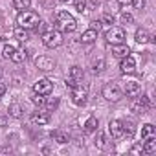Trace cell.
I'll use <instances>...</instances> for the list:
<instances>
[{"label": "cell", "mask_w": 156, "mask_h": 156, "mask_svg": "<svg viewBox=\"0 0 156 156\" xmlns=\"http://www.w3.org/2000/svg\"><path fill=\"white\" fill-rule=\"evenodd\" d=\"M130 154H143V147H141V143H134V145L130 147Z\"/></svg>", "instance_id": "cell-33"}, {"label": "cell", "mask_w": 156, "mask_h": 156, "mask_svg": "<svg viewBox=\"0 0 156 156\" xmlns=\"http://www.w3.org/2000/svg\"><path fill=\"white\" fill-rule=\"evenodd\" d=\"M26 57H28L26 50H22V48H15V51H13V55H11V61H13V62H22Z\"/></svg>", "instance_id": "cell-24"}, {"label": "cell", "mask_w": 156, "mask_h": 156, "mask_svg": "<svg viewBox=\"0 0 156 156\" xmlns=\"http://www.w3.org/2000/svg\"><path fill=\"white\" fill-rule=\"evenodd\" d=\"M99 22H101L103 26H112V24H114V17H112V15H108V13H105V15L99 19Z\"/></svg>", "instance_id": "cell-28"}, {"label": "cell", "mask_w": 156, "mask_h": 156, "mask_svg": "<svg viewBox=\"0 0 156 156\" xmlns=\"http://www.w3.org/2000/svg\"><path fill=\"white\" fill-rule=\"evenodd\" d=\"M141 147H143V152H147V154H154V152H156V136L143 140Z\"/></svg>", "instance_id": "cell-18"}, {"label": "cell", "mask_w": 156, "mask_h": 156, "mask_svg": "<svg viewBox=\"0 0 156 156\" xmlns=\"http://www.w3.org/2000/svg\"><path fill=\"white\" fill-rule=\"evenodd\" d=\"M98 33H99V31H96L94 28H88L87 31H83V33H81L79 41H81L83 44H94V42H96V39H98Z\"/></svg>", "instance_id": "cell-15"}, {"label": "cell", "mask_w": 156, "mask_h": 156, "mask_svg": "<svg viewBox=\"0 0 156 156\" xmlns=\"http://www.w3.org/2000/svg\"><path fill=\"white\" fill-rule=\"evenodd\" d=\"M42 44L46 46V48H59L61 44H62V33L59 31V30H46L42 35Z\"/></svg>", "instance_id": "cell-4"}, {"label": "cell", "mask_w": 156, "mask_h": 156, "mask_svg": "<svg viewBox=\"0 0 156 156\" xmlns=\"http://www.w3.org/2000/svg\"><path fill=\"white\" fill-rule=\"evenodd\" d=\"M70 96H72V101L75 107H85L88 101V88L83 85H75L70 88Z\"/></svg>", "instance_id": "cell-3"}, {"label": "cell", "mask_w": 156, "mask_h": 156, "mask_svg": "<svg viewBox=\"0 0 156 156\" xmlns=\"http://www.w3.org/2000/svg\"><path fill=\"white\" fill-rule=\"evenodd\" d=\"M103 66H105V61H103V59L96 61V62H94V72H101V70H103Z\"/></svg>", "instance_id": "cell-37"}, {"label": "cell", "mask_w": 156, "mask_h": 156, "mask_svg": "<svg viewBox=\"0 0 156 156\" xmlns=\"http://www.w3.org/2000/svg\"><path fill=\"white\" fill-rule=\"evenodd\" d=\"M2 73H4V72H2V68H0V77H2Z\"/></svg>", "instance_id": "cell-42"}, {"label": "cell", "mask_w": 156, "mask_h": 156, "mask_svg": "<svg viewBox=\"0 0 156 156\" xmlns=\"http://www.w3.org/2000/svg\"><path fill=\"white\" fill-rule=\"evenodd\" d=\"M30 4H31V0H13V6H15L19 11L28 9V8H30Z\"/></svg>", "instance_id": "cell-26"}, {"label": "cell", "mask_w": 156, "mask_h": 156, "mask_svg": "<svg viewBox=\"0 0 156 156\" xmlns=\"http://www.w3.org/2000/svg\"><path fill=\"white\" fill-rule=\"evenodd\" d=\"M44 107H46V110H55V108L59 107V98H53V99H46Z\"/></svg>", "instance_id": "cell-27"}, {"label": "cell", "mask_w": 156, "mask_h": 156, "mask_svg": "<svg viewBox=\"0 0 156 156\" xmlns=\"http://www.w3.org/2000/svg\"><path fill=\"white\" fill-rule=\"evenodd\" d=\"M31 101H33L35 105H39V107H44V103H46V98H44V96H41V94H35V96L31 98Z\"/></svg>", "instance_id": "cell-30"}, {"label": "cell", "mask_w": 156, "mask_h": 156, "mask_svg": "<svg viewBox=\"0 0 156 156\" xmlns=\"http://www.w3.org/2000/svg\"><path fill=\"white\" fill-rule=\"evenodd\" d=\"M119 70H121V73H134V72H136V59L129 53L127 57H123V59H121Z\"/></svg>", "instance_id": "cell-13"}, {"label": "cell", "mask_w": 156, "mask_h": 156, "mask_svg": "<svg viewBox=\"0 0 156 156\" xmlns=\"http://www.w3.org/2000/svg\"><path fill=\"white\" fill-rule=\"evenodd\" d=\"M134 132H136V125H134L132 121H123V134L132 136Z\"/></svg>", "instance_id": "cell-25"}, {"label": "cell", "mask_w": 156, "mask_h": 156, "mask_svg": "<svg viewBox=\"0 0 156 156\" xmlns=\"http://www.w3.org/2000/svg\"><path fill=\"white\" fill-rule=\"evenodd\" d=\"M22 107L19 105V103H11L9 105V108H8V114L11 116V118H22Z\"/></svg>", "instance_id": "cell-23"}, {"label": "cell", "mask_w": 156, "mask_h": 156, "mask_svg": "<svg viewBox=\"0 0 156 156\" xmlns=\"http://www.w3.org/2000/svg\"><path fill=\"white\" fill-rule=\"evenodd\" d=\"M118 2H119V6H123V8H125V6H129V4H130V0H118Z\"/></svg>", "instance_id": "cell-40"}, {"label": "cell", "mask_w": 156, "mask_h": 156, "mask_svg": "<svg viewBox=\"0 0 156 156\" xmlns=\"http://www.w3.org/2000/svg\"><path fill=\"white\" fill-rule=\"evenodd\" d=\"M30 123H31V125H37V127L48 125V123H50V112H48V110H35V112H31Z\"/></svg>", "instance_id": "cell-10"}, {"label": "cell", "mask_w": 156, "mask_h": 156, "mask_svg": "<svg viewBox=\"0 0 156 156\" xmlns=\"http://www.w3.org/2000/svg\"><path fill=\"white\" fill-rule=\"evenodd\" d=\"M112 53H114L116 57L123 59V57H127V55L130 53V48H129L125 42H121V44H112Z\"/></svg>", "instance_id": "cell-16"}, {"label": "cell", "mask_w": 156, "mask_h": 156, "mask_svg": "<svg viewBox=\"0 0 156 156\" xmlns=\"http://www.w3.org/2000/svg\"><path fill=\"white\" fill-rule=\"evenodd\" d=\"M59 2H70V0H59Z\"/></svg>", "instance_id": "cell-41"}, {"label": "cell", "mask_w": 156, "mask_h": 156, "mask_svg": "<svg viewBox=\"0 0 156 156\" xmlns=\"http://www.w3.org/2000/svg\"><path fill=\"white\" fill-rule=\"evenodd\" d=\"M35 30H37V31H39V33H41V35H42V33H44V31H46V30H48V24H46V22H42V20H41V22H39V24H37V28H35Z\"/></svg>", "instance_id": "cell-36"}, {"label": "cell", "mask_w": 156, "mask_h": 156, "mask_svg": "<svg viewBox=\"0 0 156 156\" xmlns=\"http://www.w3.org/2000/svg\"><path fill=\"white\" fill-rule=\"evenodd\" d=\"M98 127H99V123H98V118H96V116H88V118L85 119V123H83L85 132H96Z\"/></svg>", "instance_id": "cell-17"}, {"label": "cell", "mask_w": 156, "mask_h": 156, "mask_svg": "<svg viewBox=\"0 0 156 156\" xmlns=\"http://www.w3.org/2000/svg\"><path fill=\"white\" fill-rule=\"evenodd\" d=\"M35 66H37L39 70H42V72H50V70L55 68V62H53V59L48 57V55H39V57L35 59Z\"/></svg>", "instance_id": "cell-12"}, {"label": "cell", "mask_w": 156, "mask_h": 156, "mask_svg": "<svg viewBox=\"0 0 156 156\" xmlns=\"http://www.w3.org/2000/svg\"><path fill=\"white\" fill-rule=\"evenodd\" d=\"M13 51H15V46H11V44H6V46L2 48V55H4L6 59H11Z\"/></svg>", "instance_id": "cell-29"}, {"label": "cell", "mask_w": 156, "mask_h": 156, "mask_svg": "<svg viewBox=\"0 0 156 156\" xmlns=\"http://www.w3.org/2000/svg\"><path fill=\"white\" fill-rule=\"evenodd\" d=\"M75 28H77V22L68 11L61 9V11L55 13V30H59L61 33L62 31L64 33H72V31H75Z\"/></svg>", "instance_id": "cell-1"}, {"label": "cell", "mask_w": 156, "mask_h": 156, "mask_svg": "<svg viewBox=\"0 0 156 156\" xmlns=\"http://www.w3.org/2000/svg\"><path fill=\"white\" fill-rule=\"evenodd\" d=\"M53 90V83L48 79V77H42L33 85V94H41V96H50Z\"/></svg>", "instance_id": "cell-9"}, {"label": "cell", "mask_w": 156, "mask_h": 156, "mask_svg": "<svg viewBox=\"0 0 156 156\" xmlns=\"http://www.w3.org/2000/svg\"><path fill=\"white\" fill-rule=\"evenodd\" d=\"M70 2H73L75 4V8H77V11H85V8H87V0H70Z\"/></svg>", "instance_id": "cell-32"}, {"label": "cell", "mask_w": 156, "mask_h": 156, "mask_svg": "<svg viewBox=\"0 0 156 156\" xmlns=\"http://www.w3.org/2000/svg\"><path fill=\"white\" fill-rule=\"evenodd\" d=\"M51 140L62 145V143H68V140H70V138H68V134H66V132H62V130H53V132H51Z\"/></svg>", "instance_id": "cell-22"}, {"label": "cell", "mask_w": 156, "mask_h": 156, "mask_svg": "<svg viewBox=\"0 0 156 156\" xmlns=\"http://www.w3.org/2000/svg\"><path fill=\"white\" fill-rule=\"evenodd\" d=\"M149 107H151V101L147 96H141V98L134 96L130 101V112H134V114H145L149 110Z\"/></svg>", "instance_id": "cell-8"}, {"label": "cell", "mask_w": 156, "mask_h": 156, "mask_svg": "<svg viewBox=\"0 0 156 156\" xmlns=\"http://www.w3.org/2000/svg\"><path fill=\"white\" fill-rule=\"evenodd\" d=\"M108 134L112 136V140H119L123 138V121L119 119H110L108 121Z\"/></svg>", "instance_id": "cell-11"}, {"label": "cell", "mask_w": 156, "mask_h": 156, "mask_svg": "<svg viewBox=\"0 0 156 156\" xmlns=\"http://www.w3.org/2000/svg\"><path fill=\"white\" fill-rule=\"evenodd\" d=\"M39 22H41V19H39V13H35V11L24 9V11H20L19 17H17V24H19L20 28H24V30H35Z\"/></svg>", "instance_id": "cell-2"}, {"label": "cell", "mask_w": 156, "mask_h": 156, "mask_svg": "<svg viewBox=\"0 0 156 156\" xmlns=\"http://www.w3.org/2000/svg\"><path fill=\"white\" fill-rule=\"evenodd\" d=\"M92 28H94L96 31H99V30H101V22H99V20H94V22H92Z\"/></svg>", "instance_id": "cell-39"}, {"label": "cell", "mask_w": 156, "mask_h": 156, "mask_svg": "<svg viewBox=\"0 0 156 156\" xmlns=\"http://www.w3.org/2000/svg\"><path fill=\"white\" fill-rule=\"evenodd\" d=\"M149 41H152V37L149 35V31L143 30V28H140V30L136 31V42H138V44H147Z\"/></svg>", "instance_id": "cell-19"}, {"label": "cell", "mask_w": 156, "mask_h": 156, "mask_svg": "<svg viewBox=\"0 0 156 156\" xmlns=\"http://www.w3.org/2000/svg\"><path fill=\"white\" fill-rule=\"evenodd\" d=\"M6 90H8V87H6V83H2V81H0V98H2V96L6 94Z\"/></svg>", "instance_id": "cell-38"}, {"label": "cell", "mask_w": 156, "mask_h": 156, "mask_svg": "<svg viewBox=\"0 0 156 156\" xmlns=\"http://www.w3.org/2000/svg\"><path fill=\"white\" fill-rule=\"evenodd\" d=\"M123 92H125L129 98L140 96V94H141V85H140L138 81H127L125 87H123Z\"/></svg>", "instance_id": "cell-14"}, {"label": "cell", "mask_w": 156, "mask_h": 156, "mask_svg": "<svg viewBox=\"0 0 156 156\" xmlns=\"http://www.w3.org/2000/svg\"><path fill=\"white\" fill-rule=\"evenodd\" d=\"M105 39H107V42H108L110 46H112V44H121V42H125L127 33H125V30L119 28V26H110V30L107 31Z\"/></svg>", "instance_id": "cell-5"}, {"label": "cell", "mask_w": 156, "mask_h": 156, "mask_svg": "<svg viewBox=\"0 0 156 156\" xmlns=\"http://www.w3.org/2000/svg\"><path fill=\"white\" fill-rule=\"evenodd\" d=\"M121 20H123V24H130L134 19H132L130 13H125V11H123V13H121Z\"/></svg>", "instance_id": "cell-34"}, {"label": "cell", "mask_w": 156, "mask_h": 156, "mask_svg": "<svg viewBox=\"0 0 156 156\" xmlns=\"http://www.w3.org/2000/svg\"><path fill=\"white\" fill-rule=\"evenodd\" d=\"M152 136H156V129L151 123L141 125V140H147V138H152Z\"/></svg>", "instance_id": "cell-20"}, {"label": "cell", "mask_w": 156, "mask_h": 156, "mask_svg": "<svg viewBox=\"0 0 156 156\" xmlns=\"http://www.w3.org/2000/svg\"><path fill=\"white\" fill-rule=\"evenodd\" d=\"M15 37H17L19 42H26V41H30V30H24V28L17 26V30H15Z\"/></svg>", "instance_id": "cell-21"}, {"label": "cell", "mask_w": 156, "mask_h": 156, "mask_svg": "<svg viewBox=\"0 0 156 156\" xmlns=\"http://www.w3.org/2000/svg\"><path fill=\"white\" fill-rule=\"evenodd\" d=\"M130 4H132L136 9H143V6H145V0H130Z\"/></svg>", "instance_id": "cell-35"}, {"label": "cell", "mask_w": 156, "mask_h": 156, "mask_svg": "<svg viewBox=\"0 0 156 156\" xmlns=\"http://www.w3.org/2000/svg\"><path fill=\"white\" fill-rule=\"evenodd\" d=\"M83 77H85L83 68L72 66V68L68 70V73H66V87L72 88V87H75V85H81V83H83Z\"/></svg>", "instance_id": "cell-7"}, {"label": "cell", "mask_w": 156, "mask_h": 156, "mask_svg": "<svg viewBox=\"0 0 156 156\" xmlns=\"http://www.w3.org/2000/svg\"><path fill=\"white\" fill-rule=\"evenodd\" d=\"M101 94H103V98H105L107 101H114V103L123 98V90H121L116 83H107V85L103 87Z\"/></svg>", "instance_id": "cell-6"}, {"label": "cell", "mask_w": 156, "mask_h": 156, "mask_svg": "<svg viewBox=\"0 0 156 156\" xmlns=\"http://www.w3.org/2000/svg\"><path fill=\"white\" fill-rule=\"evenodd\" d=\"M96 147L98 149H105V136H103V132H98V136H96Z\"/></svg>", "instance_id": "cell-31"}]
</instances>
